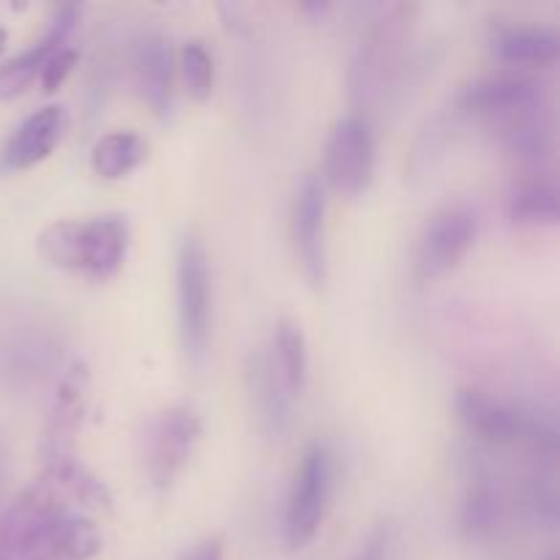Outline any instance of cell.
Returning a JSON list of instances; mask_svg holds the SVG:
<instances>
[{
  "label": "cell",
  "mask_w": 560,
  "mask_h": 560,
  "mask_svg": "<svg viewBox=\"0 0 560 560\" xmlns=\"http://www.w3.org/2000/svg\"><path fill=\"white\" fill-rule=\"evenodd\" d=\"M454 413L476 454H514L534 468H556L558 430L536 410L487 388H459Z\"/></svg>",
  "instance_id": "cell-1"
},
{
  "label": "cell",
  "mask_w": 560,
  "mask_h": 560,
  "mask_svg": "<svg viewBox=\"0 0 560 560\" xmlns=\"http://www.w3.org/2000/svg\"><path fill=\"white\" fill-rule=\"evenodd\" d=\"M38 255L58 271L104 284L118 277L129 257L131 228L120 213L60 219L38 233Z\"/></svg>",
  "instance_id": "cell-2"
},
{
  "label": "cell",
  "mask_w": 560,
  "mask_h": 560,
  "mask_svg": "<svg viewBox=\"0 0 560 560\" xmlns=\"http://www.w3.org/2000/svg\"><path fill=\"white\" fill-rule=\"evenodd\" d=\"M413 9L392 5L383 11L361 38L348 74L350 98L355 107L370 109L392 102L413 74Z\"/></svg>",
  "instance_id": "cell-3"
},
{
  "label": "cell",
  "mask_w": 560,
  "mask_h": 560,
  "mask_svg": "<svg viewBox=\"0 0 560 560\" xmlns=\"http://www.w3.org/2000/svg\"><path fill=\"white\" fill-rule=\"evenodd\" d=\"M175 304L180 348L191 366H200L211 342V266L206 244L197 233H186L180 241L175 262Z\"/></svg>",
  "instance_id": "cell-4"
},
{
  "label": "cell",
  "mask_w": 560,
  "mask_h": 560,
  "mask_svg": "<svg viewBox=\"0 0 560 560\" xmlns=\"http://www.w3.org/2000/svg\"><path fill=\"white\" fill-rule=\"evenodd\" d=\"M334 490V454L323 441H312L299 459L284 506V545L301 552L323 528Z\"/></svg>",
  "instance_id": "cell-5"
},
{
  "label": "cell",
  "mask_w": 560,
  "mask_h": 560,
  "mask_svg": "<svg viewBox=\"0 0 560 560\" xmlns=\"http://www.w3.org/2000/svg\"><path fill=\"white\" fill-rule=\"evenodd\" d=\"M63 512V498L47 479L25 487L0 514V560H47L49 530Z\"/></svg>",
  "instance_id": "cell-6"
},
{
  "label": "cell",
  "mask_w": 560,
  "mask_h": 560,
  "mask_svg": "<svg viewBox=\"0 0 560 560\" xmlns=\"http://www.w3.org/2000/svg\"><path fill=\"white\" fill-rule=\"evenodd\" d=\"M479 238V213L474 206L457 200L438 208L424 222L416 244V279L424 284L452 273L468 257Z\"/></svg>",
  "instance_id": "cell-7"
},
{
  "label": "cell",
  "mask_w": 560,
  "mask_h": 560,
  "mask_svg": "<svg viewBox=\"0 0 560 560\" xmlns=\"http://www.w3.org/2000/svg\"><path fill=\"white\" fill-rule=\"evenodd\" d=\"M541 98H550V93H547V85L539 77L503 69L459 88L448 118L454 124H479L481 129H487L490 124L501 120L503 115L514 113L525 104L541 102Z\"/></svg>",
  "instance_id": "cell-8"
},
{
  "label": "cell",
  "mask_w": 560,
  "mask_h": 560,
  "mask_svg": "<svg viewBox=\"0 0 560 560\" xmlns=\"http://www.w3.org/2000/svg\"><path fill=\"white\" fill-rule=\"evenodd\" d=\"M323 178L339 197H361L375 178V135L364 115L350 113L331 126L323 153Z\"/></svg>",
  "instance_id": "cell-9"
},
{
  "label": "cell",
  "mask_w": 560,
  "mask_h": 560,
  "mask_svg": "<svg viewBox=\"0 0 560 560\" xmlns=\"http://www.w3.org/2000/svg\"><path fill=\"white\" fill-rule=\"evenodd\" d=\"M200 416L189 405H173L153 416L145 432V474L153 490L167 492L189 465L200 443Z\"/></svg>",
  "instance_id": "cell-10"
},
{
  "label": "cell",
  "mask_w": 560,
  "mask_h": 560,
  "mask_svg": "<svg viewBox=\"0 0 560 560\" xmlns=\"http://www.w3.org/2000/svg\"><path fill=\"white\" fill-rule=\"evenodd\" d=\"M326 211V186L315 173H306L295 186L293 206H290V241L301 273L315 290H320L328 279Z\"/></svg>",
  "instance_id": "cell-11"
},
{
  "label": "cell",
  "mask_w": 560,
  "mask_h": 560,
  "mask_svg": "<svg viewBox=\"0 0 560 560\" xmlns=\"http://www.w3.org/2000/svg\"><path fill=\"white\" fill-rule=\"evenodd\" d=\"M88 397H91V370L82 359H74L55 383L52 402L47 410V424L42 435V459L69 457L74 452L77 435L88 413Z\"/></svg>",
  "instance_id": "cell-12"
},
{
  "label": "cell",
  "mask_w": 560,
  "mask_h": 560,
  "mask_svg": "<svg viewBox=\"0 0 560 560\" xmlns=\"http://www.w3.org/2000/svg\"><path fill=\"white\" fill-rule=\"evenodd\" d=\"M487 131L506 156L528 167H541L556 153V113L550 98L503 115L501 120L487 126Z\"/></svg>",
  "instance_id": "cell-13"
},
{
  "label": "cell",
  "mask_w": 560,
  "mask_h": 560,
  "mask_svg": "<svg viewBox=\"0 0 560 560\" xmlns=\"http://www.w3.org/2000/svg\"><path fill=\"white\" fill-rule=\"evenodd\" d=\"M244 386L257 432L268 441H279L293 421V397L273 364L271 350L257 348L246 355Z\"/></svg>",
  "instance_id": "cell-14"
},
{
  "label": "cell",
  "mask_w": 560,
  "mask_h": 560,
  "mask_svg": "<svg viewBox=\"0 0 560 560\" xmlns=\"http://www.w3.org/2000/svg\"><path fill=\"white\" fill-rule=\"evenodd\" d=\"M131 74L142 102L159 120L173 115L175 98V52L173 44L162 33H145L135 42L131 52Z\"/></svg>",
  "instance_id": "cell-15"
},
{
  "label": "cell",
  "mask_w": 560,
  "mask_h": 560,
  "mask_svg": "<svg viewBox=\"0 0 560 560\" xmlns=\"http://www.w3.org/2000/svg\"><path fill=\"white\" fill-rule=\"evenodd\" d=\"M82 20V9L74 3H63L49 20L47 33L38 44H33L31 49L20 52L16 58L5 60L0 66V102H9V98L22 96L33 82L42 74L44 63H47L49 55L60 47H69L71 36H74L77 25Z\"/></svg>",
  "instance_id": "cell-16"
},
{
  "label": "cell",
  "mask_w": 560,
  "mask_h": 560,
  "mask_svg": "<svg viewBox=\"0 0 560 560\" xmlns=\"http://www.w3.org/2000/svg\"><path fill=\"white\" fill-rule=\"evenodd\" d=\"M490 52L509 69H552L560 58V33L547 25L495 22L490 27Z\"/></svg>",
  "instance_id": "cell-17"
},
{
  "label": "cell",
  "mask_w": 560,
  "mask_h": 560,
  "mask_svg": "<svg viewBox=\"0 0 560 560\" xmlns=\"http://www.w3.org/2000/svg\"><path fill=\"white\" fill-rule=\"evenodd\" d=\"M63 131L66 109L60 104H47V107L36 109L5 140L3 151H0V167L9 170V173H22V170L36 167L44 159H49V153L55 151Z\"/></svg>",
  "instance_id": "cell-18"
},
{
  "label": "cell",
  "mask_w": 560,
  "mask_h": 560,
  "mask_svg": "<svg viewBox=\"0 0 560 560\" xmlns=\"http://www.w3.org/2000/svg\"><path fill=\"white\" fill-rule=\"evenodd\" d=\"M506 213L517 228H556L560 217L558 180L545 173L520 178L506 197Z\"/></svg>",
  "instance_id": "cell-19"
},
{
  "label": "cell",
  "mask_w": 560,
  "mask_h": 560,
  "mask_svg": "<svg viewBox=\"0 0 560 560\" xmlns=\"http://www.w3.org/2000/svg\"><path fill=\"white\" fill-rule=\"evenodd\" d=\"M42 479H47L60 492V498H71V501L80 503L88 512H113V492H109V487L77 454L44 463Z\"/></svg>",
  "instance_id": "cell-20"
},
{
  "label": "cell",
  "mask_w": 560,
  "mask_h": 560,
  "mask_svg": "<svg viewBox=\"0 0 560 560\" xmlns=\"http://www.w3.org/2000/svg\"><path fill=\"white\" fill-rule=\"evenodd\" d=\"M271 359L290 397H301L306 388V375H310V353H306V337L299 320L279 317L271 337Z\"/></svg>",
  "instance_id": "cell-21"
},
{
  "label": "cell",
  "mask_w": 560,
  "mask_h": 560,
  "mask_svg": "<svg viewBox=\"0 0 560 560\" xmlns=\"http://www.w3.org/2000/svg\"><path fill=\"white\" fill-rule=\"evenodd\" d=\"M148 159V142L137 131H109L91 148V167L102 180H120Z\"/></svg>",
  "instance_id": "cell-22"
},
{
  "label": "cell",
  "mask_w": 560,
  "mask_h": 560,
  "mask_svg": "<svg viewBox=\"0 0 560 560\" xmlns=\"http://www.w3.org/2000/svg\"><path fill=\"white\" fill-rule=\"evenodd\" d=\"M102 552V534L96 523L82 512L66 509L52 525L47 539V560H93Z\"/></svg>",
  "instance_id": "cell-23"
},
{
  "label": "cell",
  "mask_w": 560,
  "mask_h": 560,
  "mask_svg": "<svg viewBox=\"0 0 560 560\" xmlns=\"http://www.w3.org/2000/svg\"><path fill=\"white\" fill-rule=\"evenodd\" d=\"M178 69L180 77H184L186 93H189L197 104L208 102L213 93L217 69H213V58L206 49V44L197 42V38L186 42L178 52Z\"/></svg>",
  "instance_id": "cell-24"
},
{
  "label": "cell",
  "mask_w": 560,
  "mask_h": 560,
  "mask_svg": "<svg viewBox=\"0 0 560 560\" xmlns=\"http://www.w3.org/2000/svg\"><path fill=\"white\" fill-rule=\"evenodd\" d=\"M77 60H80V52H77L74 47H60L55 49L52 55L47 58V63H44L42 74H38V82H42V91L44 93H55L60 85H63L66 80H69V74L74 71Z\"/></svg>",
  "instance_id": "cell-25"
},
{
  "label": "cell",
  "mask_w": 560,
  "mask_h": 560,
  "mask_svg": "<svg viewBox=\"0 0 560 560\" xmlns=\"http://www.w3.org/2000/svg\"><path fill=\"white\" fill-rule=\"evenodd\" d=\"M178 560H224V541L219 536H206L191 545Z\"/></svg>",
  "instance_id": "cell-26"
},
{
  "label": "cell",
  "mask_w": 560,
  "mask_h": 560,
  "mask_svg": "<svg viewBox=\"0 0 560 560\" xmlns=\"http://www.w3.org/2000/svg\"><path fill=\"white\" fill-rule=\"evenodd\" d=\"M386 547H388V530L386 525H377L353 560H383L386 558Z\"/></svg>",
  "instance_id": "cell-27"
},
{
  "label": "cell",
  "mask_w": 560,
  "mask_h": 560,
  "mask_svg": "<svg viewBox=\"0 0 560 560\" xmlns=\"http://www.w3.org/2000/svg\"><path fill=\"white\" fill-rule=\"evenodd\" d=\"M5 44H9V33H5V27H0V55H3Z\"/></svg>",
  "instance_id": "cell-28"
},
{
  "label": "cell",
  "mask_w": 560,
  "mask_h": 560,
  "mask_svg": "<svg viewBox=\"0 0 560 560\" xmlns=\"http://www.w3.org/2000/svg\"><path fill=\"white\" fill-rule=\"evenodd\" d=\"M547 560H558V558H556V556H552V558H547Z\"/></svg>",
  "instance_id": "cell-29"
}]
</instances>
